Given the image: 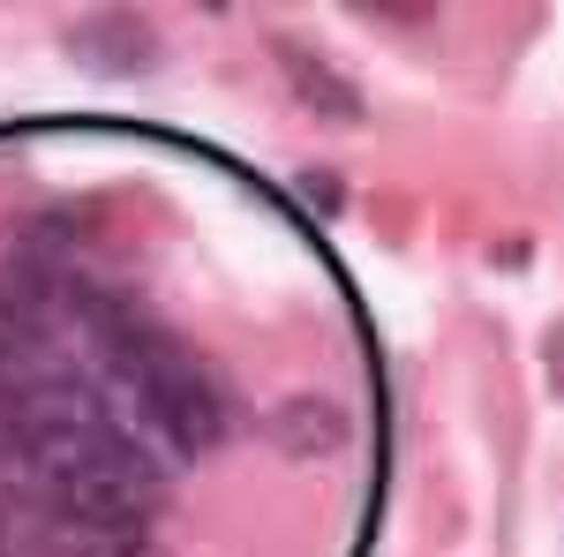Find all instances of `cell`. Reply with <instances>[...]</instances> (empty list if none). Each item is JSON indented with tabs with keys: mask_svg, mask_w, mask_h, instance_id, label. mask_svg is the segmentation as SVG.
Wrapping results in <instances>:
<instances>
[{
	"mask_svg": "<svg viewBox=\"0 0 564 557\" xmlns=\"http://www.w3.org/2000/svg\"><path fill=\"white\" fill-rule=\"evenodd\" d=\"M84 324L98 340V354H106V377L143 407V422L159 429L181 460L226 444V429H234L226 392L159 317H143L129 294H84Z\"/></svg>",
	"mask_w": 564,
	"mask_h": 557,
	"instance_id": "6da1fadb",
	"label": "cell"
},
{
	"mask_svg": "<svg viewBox=\"0 0 564 557\" xmlns=\"http://www.w3.org/2000/svg\"><path fill=\"white\" fill-rule=\"evenodd\" d=\"M68 53L84 61L90 76H151L166 45L151 31V15H135V8H98V15H76V23H68Z\"/></svg>",
	"mask_w": 564,
	"mask_h": 557,
	"instance_id": "7a4b0ae2",
	"label": "cell"
},
{
	"mask_svg": "<svg viewBox=\"0 0 564 557\" xmlns=\"http://www.w3.org/2000/svg\"><path fill=\"white\" fill-rule=\"evenodd\" d=\"M263 437L279 460H339L354 444V415L324 392H286L271 415H263Z\"/></svg>",
	"mask_w": 564,
	"mask_h": 557,
	"instance_id": "3957f363",
	"label": "cell"
},
{
	"mask_svg": "<svg viewBox=\"0 0 564 557\" xmlns=\"http://www.w3.org/2000/svg\"><path fill=\"white\" fill-rule=\"evenodd\" d=\"M271 61H279V76L302 90V106L316 114V121H332V129H354L361 114H369V98H361V84H347L339 68H324V53L302 39H271Z\"/></svg>",
	"mask_w": 564,
	"mask_h": 557,
	"instance_id": "277c9868",
	"label": "cell"
},
{
	"mask_svg": "<svg viewBox=\"0 0 564 557\" xmlns=\"http://www.w3.org/2000/svg\"><path fill=\"white\" fill-rule=\"evenodd\" d=\"M84 557H166L143 527H98V543H90Z\"/></svg>",
	"mask_w": 564,
	"mask_h": 557,
	"instance_id": "5b68a950",
	"label": "cell"
},
{
	"mask_svg": "<svg viewBox=\"0 0 564 557\" xmlns=\"http://www.w3.org/2000/svg\"><path fill=\"white\" fill-rule=\"evenodd\" d=\"M308 181V196H316V204H324V212H339V181H332V173L316 167V173H302Z\"/></svg>",
	"mask_w": 564,
	"mask_h": 557,
	"instance_id": "8992f818",
	"label": "cell"
}]
</instances>
